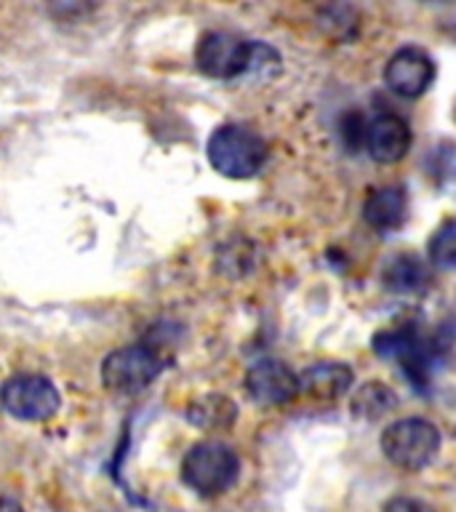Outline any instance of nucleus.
<instances>
[{"mask_svg": "<svg viewBox=\"0 0 456 512\" xmlns=\"http://www.w3.org/2000/svg\"><path fill=\"white\" fill-rule=\"evenodd\" d=\"M163 371V358L150 344H131L110 352L102 363V384L120 395L147 390Z\"/></svg>", "mask_w": 456, "mask_h": 512, "instance_id": "nucleus-5", "label": "nucleus"}, {"mask_svg": "<svg viewBox=\"0 0 456 512\" xmlns=\"http://www.w3.org/2000/svg\"><path fill=\"white\" fill-rule=\"evenodd\" d=\"M430 280V267L416 254H395L382 267V283L392 294H422Z\"/></svg>", "mask_w": 456, "mask_h": 512, "instance_id": "nucleus-13", "label": "nucleus"}, {"mask_svg": "<svg viewBox=\"0 0 456 512\" xmlns=\"http://www.w3.org/2000/svg\"><path fill=\"white\" fill-rule=\"evenodd\" d=\"M374 350L379 358L395 360L403 374L424 390L430 384L432 371V347L424 342V336L414 326H398L390 331H379L374 336Z\"/></svg>", "mask_w": 456, "mask_h": 512, "instance_id": "nucleus-7", "label": "nucleus"}, {"mask_svg": "<svg viewBox=\"0 0 456 512\" xmlns=\"http://www.w3.org/2000/svg\"><path fill=\"white\" fill-rule=\"evenodd\" d=\"M440 430L438 424L424 419V416H406L384 427L379 446L387 462L395 464L398 470L419 472L438 456L440 451Z\"/></svg>", "mask_w": 456, "mask_h": 512, "instance_id": "nucleus-4", "label": "nucleus"}, {"mask_svg": "<svg viewBox=\"0 0 456 512\" xmlns=\"http://www.w3.org/2000/svg\"><path fill=\"white\" fill-rule=\"evenodd\" d=\"M195 64L206 78L238 80L246 75L267 78L275 64L270 43L240 38L227 30H208L195 46Z\"/></svg>", "mask_w": 456, "mask_h": 512, "instance_id": "nucleus-1", "label": "nucleus"}, {"mask_svg": "<svg viewBox=\"0 0 456 512\" xmlns=\"http://www.w3.org/2000/svg\"><path fill=\"white\" fill-rule=\"evenodd\" d=\"M435 75V59L419 46L398 48L384 67V83L403 99H419L435 83Z\"/></svg>", "mask_w": 456, "mask_h": 512, "instance_id": "nucleus-8", "label": "nucleus"}, {"mask_svg": "<svg viewBox=\"0 0 456 512\" xmlns=\"http://www.w3.org/2000/svg\"><path fill=\"white\" fill-rule=\"evenodd\" d=\"M398 408V395L384 382H366L352 392L350 411L363 422H379L382 416Z\"/></svg>", "mask_w": 456, "mask_h": 512, "instance_id": "nucleus-15", "label": "nucleus"}, {"mask_svg": "<svg viewBox=\"0 0 456 512\" xmlns=\"http://www.w3.org/2000/svg\"><path fill=\"white\" fill-rule=\"evenodd\" d=\"M382 512H438L432 504L414 499V496H395L390 502L384 504Z\"/></svg>", "mask_w": 456, "mask_h": 512, "instance_id": "nucleus-18", "label": "nucleus"}, {"mask_svg": "<svg viewBox=\"0 0 456 512\" xmlns=\"http://www.w3.org/2000/svg\"><path fill=\"white\" fill-rule=\"evenodd\" d=\"M240 478V459L230 446L203 440L184 454L182 480L203 499L227 494Z\"/></svg>", "mask_w": 456, "mask_h": 512, "instance_id": "nucleus-3", "label": "nucleus"}, {"mask_svg": "<svg viewBox=\"0 0 456 512\" xmlns=\"http://www.w3.org/2000/svg\"><path fill=\"white\" fill-rule=\"evenodd\" d=\"M0 406L19 422H46L62 406V395L48 376L16 374L0 387Z\"/></svg>", "mask_w": 456, "mask_h": 512, "instance_id": "nucleus-6", "label": "nucleus"}, {"mask_svg": "<svg viewBox=\"0 0 456 512\" xmlns=\"http://www.w3.org/2000/svg\"><path fill=\"white\" fill-rule=\"evenodd\" d=\"M366 123L368 120L363 118L360 112H347V115L342 118V136L350 152L363 147V139H366Z\"/></svg>", "mask_w": 456, "mask_h": 512, "instance_id": "nucleus-17", "label": "nucleus"}, {"mask_svg": "<svg viewBox=\"0 0 456 512\" xmlns=\"http://www.w3.org/2000/svg\"><path fill=\"white\" fill-rule=\"evenodd\" d=\"M246 392L248 398L259 406H286L291 400L299 398V382L296 374L275 358L256 360L254 366L246 371Z\"/></svg>", "mask_w": 456, "mask_h": 512, "instance_id": "nucleus-9", "label": "nucleus"}, {"mask_svg": "<svg viewBox=\"0 0 456 512\" xmlns=\"http://www.w3.org/2000/svg\"><path fill=\"white\" fill-rule=\"evenodd\" d=\"M408 216V195L403 187H379L363 203V219L376 232H395Z\"/></svg>", "mask_w": 456, "mask_h": 512, "instance_id": "nucleus-12", "label": "nucleus"}, {"mask_svg": "<svg viewBox=\"0 0 456 512\" xmlns=\"http://www.w3.org/2000/svg\"><path fill=\"white\" fill-rule=\"evenodd\" d=\"M238 419V403L224 392H206L190 400L187 422L200 430H227Z\"/></svg>", "mask_w": 456, "mask_h": 512, "instance_id": "nucleus-14", "label": "nucleus"}, {"mask_svg": "<svg viewBox=\"0 0 456 512\" xmlns=\"http://www.w3.org/2000/svg\"><path fill=\"white\" fill-rule=\"evenodd\" d=\"M296 382H299V395L304 398L315 400V403H334L350 392L355 374L344 363L320 360V363L304 368L302 374H296Z\"/></svg>", "mask_w": 456, "mask_h": 512, "instance_id": "nucleus-11", "label": "nucleus"}, {"mask_svg": "<svg viewBox=\"0 0 456 512\" xmlns=\"http://www.w3.org/2000/svg\"><path fill=\"white\" fill-rule=\"evenodd\" d=\"M427 256L432 267L438 270H451L456 264V222L448 216L440 222V227L427 240Z\"/></svg>", "mask_w": 456, "mask_h": 512, "instance_id": "nucleus-16", "label": "nucleus"}, {"mask_svg": "<svg viewBox=\"0 0 456 512\" xmlns=\"http://www.w3.org/2000/svg\"><path fill=\"white\" fill-rule=\"evenodd\" d=\"M0 512H24L22 504L14 502V499H8V496H0Z\"/></svg>", "mask_w": 456, "mask_h": 512, "instance_id": "nucleus-19", "label": "nucleus"}, {"mask_svg": "<svg viewBox=\"0 0 456 512\" xmlns=\"http://www.w3.org/2000/svg\"><path fill=\"white\" fill-rule=\"evenodd\" d=\"M414 134L408 126L406 118H400L395 112H379L376 118L366 123V139H363V150L384 166L400 163L411 150Z\"/></svg>", "mask_w": 456, "mask_h": 512, "instance_id": "nucleus-10", "label": "nucleus"}, {"mask_svg": "<svg viewBox=\"0 0 456 512\" xmlns=\"http://www.w3.org/2000/svg\"><path fill=\"white\" fill-rule=\"evenodd\" d=\"M206 155L211 168L227 179H251L267 163V142L254 128L224 123L208 136Z\"/></svg>", "mask_w": 456, "mask_h": 512, "instance_id": "nucleus-2", "label": "nucleus"}]
</instances>
